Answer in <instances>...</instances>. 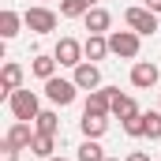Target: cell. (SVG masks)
<instances>
[{
    "label": "cell",
    "instance_id": "obj_19",
    "mask_svg": "<svg viewBox=\"0 0 161 161\" xmlns=\"http://www.w3.org/2000/svg\"><path fill=\"white\" fill-rule=\"evenodd\" d=\"M56 127H60V116H56L53 109H41L38 120H34V131H41V135H56Z\"/></svg>",
    "mask_w": 161,
    "mask_h": 161
},
{
    "label": "cell",
    "instance_id": "obj_15",
    "mask_svg": "<svg viewBox=\"0 0 161 161\" xmlns=\"http://www.w3.org/2000/svg\"><path fill=\"white\" fill-rule=\"evenodd\" d=\"M79 127H82V135H86V139H101V135L109 131V116H94V113H82Z\"/></svg>",
    "mask_w": 161,
    "mask_h": 161
},
{
    "label": "cell",
    "instance_id": "obj_27",
    "mask_svg": "<svg viewBox=\"0 0 161 161\" xmlns=\"http://www.w3.org/2000/svg\"><path fill=\"white\" fill-rule=\"evenodd\" d=\"M105 161H120V158H105Z\"/></svg>",
    "mask_w": 161,
    "mask_h": 161
},
{
    "label": "cell",
    "instance_id": "obj_20",
    "mask_svg": "<svg viewBox=\"0 0 161 161\" xmlns=\"http://www.w3.org/2000/svg\"><path fill=\"white\" fill-rule=\"evenodd\" d=\"M109 154L97 146V139H82V146H79V154H75V161H105Z\"/></svg>",
    "mask_w": 161,
    "mask_h": 161
},
{
    "label": "cell",
    "instance_id": "obj_11",
    "mask_svg": "<svg viewBox=\"0 0 161 161\" xmlns=\"http://www.w3.org/2000/svg\"><path fill=\"white\" fill-rule=\"evenodd\" d=\"M19 86H23V68H19L15 60H8V64L0 68V94H4V97H11Z\"/></svg>",
    "mask_w": 161,
    "mask_h": 161
},
{
    "label": "cell",
    "instance_id": "obj_12",
    "mask_svg": "<svg viewBox=\"0 0 161 161\" xmlns=\"http://www.w3.org/2000/svg\"><path fill=\"white\" fill-rule=\"evenodd\" d=\"M113 116H116V120H131V116H139V105H135V97H131V94H120V90H116V86H113Z\"/></svg>",
    "mask_w": 161,
    "mask_h": 161
},
{
    "label": "cell",
    "instance_id": "obj_10",
    "mask_svg": "<svg viewBox=\"0 0 161 161\" xmlns=\"http://www.w3.org/2000/svg\"><path fill=\"white\" fill-rule=\"evenodd\" d=\"M71 79H75V86H79V90H86V94H90V90H97V86H101V68H97L94 60H82L79 68H75V75H71Z\"/></svg>",
    "mask_w": 161,
    "mask_h": 161
},
{
    "label": "cell",
    "instance_id": "obj_9",
    "mask_svg": "<svg viewBox=\"0 0 161 161\" xmlns=\"http://www.w3.org/2000/svg\"><path fill=\"white\" fill-rule=\"evenodd\" d=\"M161 79V68H154L150 60H135L131 64V86L135 90H150V86H158Z\"/></svg>",
    "mask_w": 161,
    "mask_h": 161
},
{
    "label": "cell",
    "instance_id": "obj_1",
    "mask_svg": "<svg viewBox=\"0 0 161 161\" xmlns=\"http://www.w3.org/2000/svg\"><path fill=\"white\" fill-rule=\"evenodd\" d=\"M8 109H11V116H15V120L34 124V120H38V113H41V97L34 94V90L19 86V90H15V94L8 97Z\"/></svg>",
    "mask_w": 161,
    "mask_h": 161
},
{
    "label": "cell",
    "instance_id": "obj_26",
    "mask_svg": "<svg viewBox=\"0 0 161 161\" xmlns=\"http://www.w3.org/2000/svg\"><path fill=\"white\" fill-rule=\"evenodd\" d=\"M49 161H68V158H49Z\"/></svg>",
    "mask_w": 161,
    "mask_h": 161
},
{
    "label": "cell",
    "instance_id": "obj_7",
    "mask_svg": "<svg viewBox=\"0 0 161 161\" xmlns=\"http://www.w3.org/2000/svg\"><path fill=\"white\" fill-rule=\"evenodd\" d=\"M53 56L60 60V68H79L82 60H86L82 41H75V38H60V41H56V49H53Z\"/></svg>",
    "mask_w": 161,
    "mask_h": 161
},
{
    "label": "cell",
    "instance_id": "obj_14",
    "mask_svg": "<svg viewBox=\"0 0 161 161\" xmlns=\"http://www.w3.org/2000/svg\"><path fill=\"white\" fill-rule=\"evenodd\" d=\"M82 53H86V60H94V64L105 60V56H109V38H105V34H90V38L82 41Z\"/></svg>",
    "mask_w": 161,
    "mask_h": 161
},
{
    "label": "cell",
    "instance_id": "obj_5",
    "mask_svg": "<svg viewBox=\"0 0 161 161\" xmlns=\"http://www.w3.org/2000/svg\"><path fill=\"white\" fill-rule=\"evenodd\" d=\"M75 94H79V86H75V79H60V75H53V79L45 82V97L53 101V105H71L75 101Z\"/></svg>",
    "mask_w": 161,
    "mask_h": 161
},
{
    "label": "cell",
    "instance_id": "obj_30",
    "mask_svg": "<svg viewBox=\"0 0 161 161\" xmlns=\"http://www.w3.org/2000/svg\"><path fill=\"white\" fill-rule=\"evenodd\" d=\"M158 109H161V105H158Z\"/></svg>",
    "mask_w": 161,
    "mask_h": 161
},
{
    "label": "cell",
    "instance_id": "obj_28",
    "mask_svg": "<svg viewBox=\"0 0 161 161\" xmlns=\"http://www.w3.org/2000/svg\"><path fill=\"white\" fill-rule=\"evenodd\" d=\"M4 161H19V158H4Z\"/></svg>",
    "mask_w": 161,
    "mask_h": 161
},
{
    "label": "cell",
    "instance_id": "obj_22",
    "mask_svg": "<svg viewBox=\"0 0 161 161\" xmlns=\"http://www.w3.org/2000/svg\"><path fill=\"white\" fill-rule=\"evenodd\" d=\"M124 135H127V139L146 135V120H142V113H139V116H131V120H124Z\"/></svg>",
    "mask_w": 161,
    "mask_h": 161
},
{
    "label": "cell",
    "instance_id": "obj_2",
    "mask_svg": "<svg viewBox=\"0 0 161 161\" xmlns=\"http://www.w3.org/2000/svg\"><path fill=\"white\" fill-rule=\"evenodd\" d=\"M34 127L26 120H15L8 127V135H4V142H0V150H4V158H19V150H30V142H34Z\"/></svg>",
    "mask_w": 161,
    "mask_h": 161
},
{
    "label": "cell",
    "instance_id": "obj_25",
    "mask_svg": "<svg viewBox=\"0 0 161 161\" xmlns=\"http://www.w3.org/2000/svg\"><path fill=\"white\" fill-rule=\"evenodd\" d=\"M142 8H150L154 15H161V0H142Z\"/></svg>",
    "mask_w": 161,
    "mask_h": 161
},
{
    "label": "cell",
    "instance_id": "obj_21",
    "mask_svg": "<svg viewBox=\"0 0 161 161\" xmlns=\"http://www.w3.org/2000/svg\"><path fill=\"white\" fill-rule=\"evenodd\" d=\"M90 11V0H60V15L64 19H82Z\"/></svg>",
    "mask_w": 161,
    "mask_h": 161
},
{
    "label": "cell",
    "instance_id": "obj_24",
    "mask_svg": "<svg viewBox=\"0 0 161 161\" xmlns=\"http://www.w3.org/2000/svg\"><path fill=\"white\" fill-rule=\"evenodd\" d=\"M124 161H150V154H146V150H135V154H127Z\"/></svg>",
    "mask_w": 161,
    "mask_h": 161
},
{
    "label": "cell",
    "instance_id": "obj_4",
    "mask_svg": "<svg viewBox=\"0 0 161 161\" xmlns=\"http://www.w3.org/2000/svg\"><path fill=\"white\" fill-rule=\"evenodd\" d=\"M139 38H142V34H135L131 26H127V30H113V34H109V53L120 56V60H135V56H139Z\"/></svg>",
    "mask_w": 161,
    "mask_h": 161
},
{
    "label": "cell",
    "instance_id": "obj_13",
    "mask_svg": "<svg viewBox=\"0 0 161 161\" xmlns=\"http://www.w3.org/2000/svg\"><path fill=\"white\" fill-rule=\"evenodd\" d=\"M82 23H86V30H90V34H105V30L113 26V15H109L105 8H90V11L82 15Z\"/></svg>",
    "mask_w": 161,
    "mask_h": 161
},
{
    "label": "cell",
    "instance_id": "obj_18",
    "mask_svg": "<svg viewBox=\"0 0 161 161\" xmlns=\"http://www.w3.org/2000/svg\"><path fill=\"white\" fill-rule=\"evenodd\" d=\"M56 64H60L56 56H34V64H30V71H34V75H38L41 82H49L53 75H56Z\"/></svg>",
    "mask_w": 161,
    "mask_h": 161
},
{
    "label": "cell",
    "instance_id": "obj_16",
    "mask_svg": "<svg viewBox=\"0 0 161 161\" xmlns=\"http://www.w3.org/2000/svg\"><path fill=\"white\" fill-rule=\"evenodd\" d=\"M19 26H26V23H23V15H19V11H11V8H4V11H0V38L11 41L15 34H19Z\"/></svg>",
    "mask_w": 161,
    "mask_h": 161
},
{
    "label": "cell",
    "instance_id": "obj_8",
    "mask_svg": "<svg viewBox=\"0 0 161 161\" xmlns=\"http://www.w3.org/2000/svg\"><path fill=\"white\" fill-rule=\"evenodd\" d=\"M82 113H94V116H113V86H97L86 94V105Z\"/></svg>",
    "mask_w": 161,
    "mask_h": 161
},
{
    "label": "cell",
    "instance_id": "obj_6",
    "mask_svg": "<svg viewBox=\"0 0 161 161\" xmlns=\"http://www.w3.org/2000/svg\"><path fill=\"white\" fill-rule=\"evenodd\" d=\"M124 23H127L135 34H142V38L158 34V15H154L150 8H127V11H124Z\"/></svg>",
    "mask_w": 161,
    "mask_h": 161
},
{
    "label": "cell",
    "instance_id": "obj_23",
    "mask_svg": "<svg viewBox=\"0 0 161 161\" xmlns=\"http://www.w3.org/2000/svg\"><path fill=\"white\" fill-rule=\"evenodd\" d=\"M146 120V139H161V109L158 113H142Z\"/></svg>",
    "mask_w": 161,
    "mask_h": 161
},
{
    "label": "cell",
    "instance_id": "obj_3",
    "mask_svg": "<svg viewBox=\"0 0 161 161\" xmlns=\"http://www.w3.org/2000/svg\"><path fill=\"white\" fill-rule=\"evenodd\" d=\"M23 23H26V30H34V34H53L60 19H56V11H53V8L34 4V8H26V11H23Z\"/></svg>",
    "mask_w": 161,
    "mask_h": 161
},
{
    "label": "cell",
    "instance_id": "obj_17",
    "mask_svg": "<svg viewBox=\"0 0 161 161\" xmlns=\"http://www.w3.org/2000/svg\"><path fill=\"white\" fill-rule=\"evenodd\" d=\"M53 150H56V135H34V142H30V154H34V158H41V161H49V158H56V154H53Z\"/></svg>",
    "mask_w": 161,
    "mask_h": 161
},
{
    "label": "cell",
    "instance_id": "obj_29",
    "mask_svg": "<svg viewBox=\"0 0 161 161\" xmlns=\"http://www.w3.org/2000/svg\"><path fill=\"white\" fill-rule=\"evenodd\" d=\"M94 4H97V0H90V8H94Z\"/></svg>",
    "mask_w": 161,
    "mask_h": 161
}]
</instances>
